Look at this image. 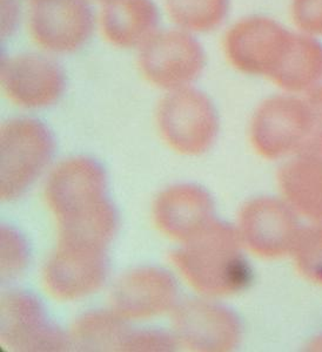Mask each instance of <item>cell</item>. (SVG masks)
<instances>
[{
    "label": "cell",
    "instance_id": "cell-2",
    "mask_svg": "<svg viewBox=\"0 0 322 352\" xmlns=\"http://www.w3.org/2000/svg\"><path fill=\"white\" fill-rule=\"evenodd\" d=\"M237 229L214 220L172 254L174 268L206 298L230 296L250 280Z\"/></svg>",
    "mask_w": 322,
    "mask_h": 352
},
{
    "label": "cell",
    "instance_id": "cell-20",
    "mask_svg": "<svg viewBox=\"0 0 322 352\" xmlns=\"http://www.w3.org/2000/svg\"><path fill=\"white\" fill-rule=\"evenodd\" d=\"M172 26L193 34L213 32L225 23L230 0H162Z\"/></svg>",
    "mask_w": 322,
    "mask_h": 352
},
{
    "label": "cell",
    "instance_id": "cell-13",
    "mask_svg": "<svg viewBox=\"0 0 322 352\" xmlns=\"http://www.w3.org/2000/svg\"><path fill=\"white\" fill-rule=\"evenodd\" d=\"M178 285L166 270L144 267L127 272L112 290L113 311L126 320H149L177 308Z\"/></svg>",
    "mask_w": 322,
    "mask_h": 352
},
{
    "label": "cell",
    "instance_id": "cell-27",
    "mask_svg": "<svg viewBox=\"0 0 322 352\" xmlns=\"http://www.w3.org/2000/svg\"><path fill=\"white\" fill-rule=\"evenodd\" d=\"M23 1H26L30 5L36 4V3H41V1H44V0H23Z\"/></svg>",
    "mask_w": 322,
    "mask_h": 352
},
{
    "label": "cell",
    "instance_id": "cell-10",
    "mask_svg": "<svg viewBox=\"0 0 322 352\" xmlns=\"http://www.w3.org/2000/svg\"><path fill=\"white\" fill-rule=\"evenodd\" d=\"M237 232L244 248L264 258H279L293 252L301 228L286 201L261 197L242 207Z\"/></svg>",
    "mask_w": 322,
    "mask_h": 352
},
{
    "label": "cell",
    "instance_id": "cell-11",
    "mask_svg": "<svg viewBox=\"0 0 322 352\" xmlns=\"http://www.w3.org/2000/svg\"><path fill=\"white\" fill-rule=\"evenodd\" d=\"M106 276V249L85 244L58 242L43 269L45 288L61 300L92 295L104 285Z\"/></svg>",
    "mask_w": 322,
    "mask_h": 352
},
{
    "label": "cell",
    "instance_id": "cell-8",
    "mask_svg": "<svg viewBox=\"0 0 322 352\" xmlns=\"http://www.w3.org/2000/svg\"><path fill=\"white\" fill-rule=\"evenodd\" d=\"M293 32L272 18L244 16L230 26L222 41L228 64L238 72L270 79L290 47Z\"/></svg>",
    "mask_w": 322,
    "mask_h": 352
},
{
    "label": "cell",
    "instance_id": "cell-12",
    "mask_svg": "<svg viewBox=\"0 0 322 352\" xmlns=\"http://www.w3.org/2000/svg\"><path fill=\"white\" fill-rule=\"evenodd\" d=\"M175 340L197 351H224L238 345L240 322L215 300H192L174 309Z\"/></svg>",
    "mask_w": 322,
    "mask_h": 352
},
{
    "label": "cell",
    "instance_id": "cell-21",
    "mask_svg": "<svg viewBox=\"0 0 322 352\" xmlns=\"http://www.w3.org/2000/svg\"><path fill=\"white\" fill-rule=\"evenodd\" d=\"M292 254L302 275L322 285V221L301 229Z\"/></svg>",
    "mask_w": 322,
    "mask_h": 352
},
{
    "label": "cell",
    "instance_id": "cell-14",
    "mask_svg": "<svg viewBox=\"0 0 322 352\" xmlns=\"http://www.w3.org/2000/svg\"><path fill=\"white\" fill-rule=\"evenodd\" d=\"M1 343L16 351L61 350L66 338L46 317L36 297L21 292L5 294L1 300Z\"/></svg>",
    "mask_w": 322,
    "mask_h": 352
},
{
    "label": "cell",
    "instance_id": "cell-24",
    "mask_svg": "<svg viewBox=\"0 0 322 352\" xmlns=\"http://www.w3.org/2000/svg\"><path fill=\"white\" fill-rule=\"evenodd\" d=\"M1 4V36L14 34L21 21V0H0Z\"/></svg>",
    "mask_w": 322,
    "mask_h": 352
},
{
    "label": "cell",
    "instance_id": "cell-22",
    "mask_svg": "<svg viewBox=\"0 0 322 352\" xmlns=\"http://www.w3.org/2000/svg\"><path fill=\"white\" fill-rule=\"evenodd\" d=\"M290 16L299 32L322 36V0H292Z\"/></svg>",
    "mask_w": 322,
    "mask_h": 352
},
{
    "label": "cell",
    "instance_id": "cell-16",
    "mask_svg": "<svg viewBox=\"0 0 322 352\" xmlns=\"http://www.w3.org/2000/svg\"><path fill=\"white\" fill-rule=\"evenodd\" d=\"M213 212L208 192L193 184H177L157 197L154 222L166 236L182 243L213 222Z\"/></svg>",
    "mask_w": 322,
    "mask_h": 352
},
{
    "label": "cell",
    "instance_id": "cell-25",
    "mask_svg": "<svg viewBox=\"0 0 322 352\" xmlns=\"http://www.w3.org/2000/svg\"><path fill=\"white\" fill-rule=\"evenodd\" d=\"M306 101L314 124V131H322V84L307 93Z\"/></svg>",
    "mask_w": 322,
    "mask_h": 352
},
{
    "label": "cell",
    "instance_id": "cell-1",
    "mask_svg": "<svg viewBox=\"0 0 322 352\" xmlns=\"http://www.w3.org/2000/svg\"><path fill=\"white\" fill-rule=\"evenodd\" d=\"M106 187L104 169L87 157L63 161L53 169L45 200L58 224L59 242L106 249L118 226Z\"/></svg>",
    "mask_w": 322,
    "mask_h": 352
},
{
    "label": "cell",
    "instance_id": "cell-26",
    "mask_svg": "<svg viewBox=\"0 0 322 352\" xmlns=\"http://www.w3.org/2000/svg\"><path fill=\"white\" fill-rule=\"evenodd\" d=\"M92 3H96V4H99L100 6H104V5L109 4V3H113V1H116V0H91Z\"/></svg>",
    "mask_w": 322,
    "mask_h": 352
},
{
    "label": "cell",
    "instance_id": "cell-4",
    "mask_svg": "<svg viewBox=\"0 0 322 352\" xmlns=\"http://www.w3.org/2000/svg\"><path fill=\"white\" fill-rule=\"evenodd\" d=\"M137 53L141 76L165 93L193 86L206 67L197 36L175 26L161 28Z\"/></svg>",
    "mask_w": 322,
    "mask_h": 352
},
{
    "label": "cell",
    "instance_id": "cell-23",
    "mask_svg": "<svg viewBox=\"0 0 322 352\" xmlns=\"http://www.w3.org/2000/svg\"><path fill=\"white\" fill-rule=\"evenodd\" d=\"M26 247L14 232L3 228L1 234V272L5 278L19 274L26 264Z\"/></svg>",
    "mask_w": 322,
    "mask_h": 352
},
{
    "label": "cell",
    "instance_id": "cell-17",
    "mask_svg": "<svg viewBox=\"0 0 322 352\" xmlns=\"http://www.w3.org/2000/svg\"><path fill=\"white\" fill-rule=\"evenodd\" d=\"M98 28L113 47L138 51L161 28V12L154 0H116L100 6Z\"/></svg>",
    "mask_w": 322,
    "mask_h": 352
},
{
    "label": "cell",
    "instance_id": "cell-9",
    "mask_svg": "<svg viewBox=\"0 0 322 352\" xmlns=\"http://www.w3.org/2000/svg\"><path fill=\"white\" fill-rule=\"evenodd\" d=\"M0 84L6 98L16 106L43 109L61 100L67 78L58 56L38 50L5 56Z\"/></svg>",
    "mask_w": 322,
    "mask_h": 352
},
{
    "label": "cell",
    "instance_id": "cell-3",
    "mask_svg": "<svg viewBox=\"0 0 322 352\" xmlns=\"http://www.w3.org/2000/svg\"><path fill=\"white\" fill-rule=\"evenodd\" d=\"M53 149L51 131L41 120L19 116L5 121L0 132L1 197H21L47 167Z\"/></svg>",
    "mask_w": 322,
    "mask_h": 352
},
{
    "label": "cell",
    "instance_id": "cell-15",
    "mask_svg": "<svg viewBox=\"0 0 322 352\" xmlns=\"http://www.w3.org/2000/svg\"><path fill=\"white\" fill-rule=\"evenodd\" d=\"M279 173L283 200L298 215L322 221V131H314Z\"/></svg>",
    "mask_w": 322,
    "mask_h": 352
},
{
    "label": "cell",
    "instance_id": "cell-5",
    "mask_svg": "<svg viewBox=\"0 0 322 352\" xmlns=\"http://www.w3.org/2000/svg\"><path fill=\"white\" fill-rule=\"evenodd\" d=\"M155 121L166 144L186 155L208 151L219 132L215 106L193 86L166 92L158 102Z\"/></svg>",
    "mask_w": 322,
    "mask_h": 352
},
{
    "label": "cell",
    "instance_id": "cell-7",
    "mask_svg": "<svg viewBox=\"0 0 322 352\" xmlns=\"http://www.w3.org/2000/svg\"><path fill=\"white\" fill-rule=\"evenodd\" d=\"M313 132L314 124L306 99L290 93L267 98L250 119V142L267 159L294 155Z\"/></svg>",
    "mask_w": 322,
    "mask_h": 352
},
{
    "label": "cell",
    "instance_id": "cell-19",
    "mask_svg": "<svg viewBox=\"0 0 322 352\" xmlns=\"http://www.w3.org/2000/svg\"><path fill=\"white\" fill-rule=\"evenodd\" d=\"M126 322L113 310L89 312L73 325L71 340L85 350H129L136 331Z\"/></svg>",
    "mask_w": 322,
    "mask_h": 352
},
{
    "label": "cell",
    "instance_id": "cell-18",
    "mask_svg": "<svg viewBox=\"0 0 322 352\" xmlns=\"http://www.w3.org/2000/svg\"><path fill=\"white\" fill-rule=\"evenodd\" d=\"M270 80L290 94L310 93L322 84V43L305 33H293L290 47Z\"/></svg>",
    "mask_w": 322,
    "mask_h": 352
},
{
    "label": "cell",
    "instance_id": "cell-6",
    "mask_svg": "<svg viewBox=\"0 0 322 352\" xmlns=\"http://www.w3.org/2000/svg\"><path fill=\"white\" fill-rule=\"evenodd\" d=\"M91 0H44L30 5L28 32L38 50L54 56L79 52L98 28Z\"/></svg>",
    "mask_w": 322,
    "mask_h": 352
}]
</instances>
